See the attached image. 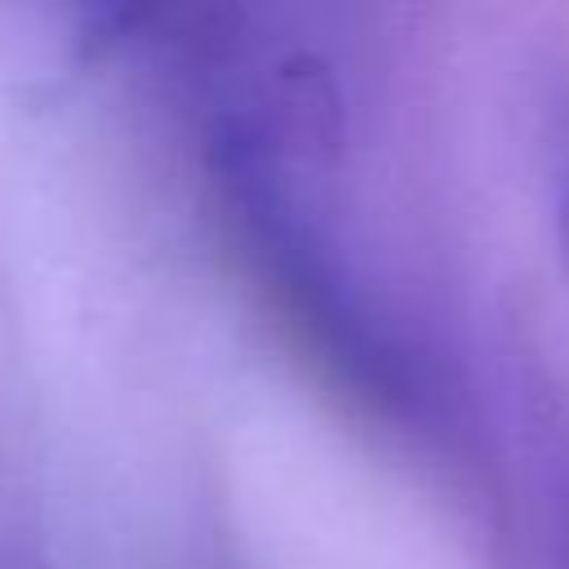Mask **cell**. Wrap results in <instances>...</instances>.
Listing matches in <instances>:
<instances>
[{
    "label": "cell",
    "instance_id": "1",
    "mask_svg": "<svg viewBox=\"0 0 569 569\" xmlns=\"http://www.w3.org/2000/svg\"><path fill=\"white\" fill-rule=\"evenodd\" d=\"M565 227H569V204H565Z\"/></svg>",
    "mask_w": 569,
    "mask_h": 569
}]
</instances>
